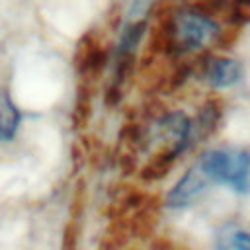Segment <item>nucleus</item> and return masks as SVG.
<instances>
[{
  "mask_svg": "<svg viewBox=\"0 0 250 250\" xmlns=\"http://www.w3.org/2000/svg\"><path fill=\"white\" fill-rule=\"evenodd\" d=\"M211 186H229L236 191H248L250 152L240 146L209 148L201 152L168 193V205L186 207L197 201Z\"/></svg>",
  "mask_w": 250,
  "mask_h": 250,
  "instance_id": "nucleus-1",
  "label": "nucleus"
},
{
  "mask_svg": "<svg viewBox=\"0 0 250 250\" xmlns=\"http://www.w3.org/2000/svg\"><path fill=\"white\" fill-rule=\"evenodd\" d=\"M219 35L217 21L205 12H178L164 25V45L178 55L211 45Z\"/></svg>",
  "mask_w": 250,
  "mask_h": 250,
  "instance_id": "nucleus-2",
  "label": "nucleus"
},
{
  "mask_svg": "<svg viewBox=\"0 0 250 250\" xmlns=\"http://www.w3.org/2000/svg\"><path fill=\"white\" fill-rule=\"evenodd\" d=\"M76 70L82 78L90 80V78H96L102 70H104V64L107 61V55H105V49L100 41H96L92 35L84 37L82 43H78V51H76Z\"/></svg>",
  "mask_w": 250,
  "mask_h": 250,
  "instance_id": "nucleus-3",
  "label": "nucleus"
},
{
  "mask_svg": "<svg viewBox=\"0 0 250 250\" xmlns=\"http://www.w3.org/2000/svg\"><path fill=\"white\" fill-rule=\"evenodd\" d=\"M242 76V66L234 59H209L205 64V78L215 88H230L234 86Z\"/></svg>",
  "mask_w": 250,
  "mask_h": 250,
  "instance_id": "nucleus-4",
  "label": "nucleus"
},
{
  "mask_svg": "<svg viewBox=\"0 0 250 250\" xmlns=\"http://www.w3.org/2000/svg\"><path fill=\"white\" fill-rule=\"evenodd\" d=\"M221 115H223V102H221V100H209V102L199 109L197 119L191 121L189 145L207 139V137L215 131L217 123L221 121Z\"/></svg>",
  "mask_w": 250,
  "mask_h": 250,
  "instance_id": "nucleus-5",
  "label": "nucleus"
},
{
  "mask_svg": "<svg viewBox=\"0 0 250 250\" xmlns=\"http://www.w3.org/2000/svg\"><path fill=\"white\" fill-rule=\"evenodd\" d=\"M20 109L18 105L12 102V98L2 92L0 96V139L2 141H10L20 125Z\"/></svg>",
  "mask_w": 250,
  "mask_h": 250,
  "instance_id": "nucleus-6",
  "label": "nucleus"
},
{
  "mask_svg": "<svg viewBox=\"0 0 250 250\" xmlns=\"http://www.w3.org/2000/svg\"><path fill=\"white\" fill-rule=\"evenodd\" d=\"M217 248H232V250H250V234L232 225L223 227L217 232Z\"/></svg>",
  "mask_w": 250,
  "mask_h": 250,
  "instance_id": "nucleus-7",
  "label": "nucleus"
},
{
  "mask_svg": "<svg viewBox=\"0 0 250 250\" xmlns=\"http://www.w3.org/2000/svg\"><path fill=\"white\" fill-rule=\"evenodd\" d=\"M229 20L238 25L248 23L250 21V0H232L229 4Z\"/></svg>",
  "mask_w": 250,
  "mask_h": 250,
  "instance_id": "nucleus-8",
  "label": "nucleus"
}]
</instances>
